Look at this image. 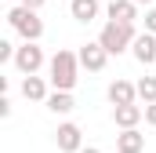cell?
Returning <instances> with one entry per match:
<instances>
[{"label":"cell","mask_w":156,"mask_h":153,"mask_svg":"<svg viewBox=\"0 0 156 153\" xmlns=\"http://www.w3.org/2000/svg\"><path fill=\"white\" fill-rule=\"evenodd\" d=\"M134 4H153V0H134Z\"/></svg>","instance_id":"7402d4cb"},{"label":"cell","mask_w":156,"mask_h":153,"mask_svg":"<svg viewBox=\"0 0 156 153\" xmlns=\"http://www.w3.org/2000/svg\"><path fill=\"white\" fill-rule=\"evenodd\" d=\"M134 22H105L102 26V33H98V40H102V47L109 51V55H120V51H127L131 44H134Z\"/></svg>","instance_id":"7a4b0ae2"},{"label":"cell","mask_w":156,"mask_h":153,"mask_svg":"<svg viewBox=\"0 0 156 153\" xmlns=\"http://www.w3.org/2000/svg\"><path fill=\"white\" fill-rule=\"evenodd\" d=\"M145 33H156V7L145 11Z\"/></svg>","instance_id":"e0dca14e"},{"label":"cell","mask_w":156,"mask_h":153,"mask_svg":"<svg viewBox=\"0 0 156 153\" xmlns=\"http://www.w3.org/2000/svg\"><path fill=\"white\" fill-rule=\"evenodd\" d=\"M22 4H26V7H33V11H40V7H44L47 0H22Z\"/></svg>","instance_id":"ffe728a7"},{"label":"cell","mask_w":156,"mask_h":153,"mask_svg":"<svg viewBox=\"0 0 156 153\" xmlns=\"http://www.w3.org/2000/svg\"><path fill=\"white\" fill-rule=\"evenodd\" d=\"M145 150V135L138 128H120L116 135V153H142Z\"/></svg>","instance_id":"9c48e42d"},{"label":"cell","mask_w":156,"mask_h":153,"mask_svg":"<svg viewBox=\"0 0 156 153\" xmlns=\"http://www.w3.org/2000/svg\"><path fill=\"white\" fill-rule=\"evenodd\" d=\"M76 55H80V66H83L87 73H102V69H105V62H109V51L102 47V40H94V44H83Z\"/></svg>","instance_id":"8992f818"},{"label":"cell","mask_w":156,"mask_h":153,"mask_svg":"<svg viewBox=\"0 0 156 153\" xmlns=\"http://www.w3.org/2000/svg\"><path fill=\"white\" fill-rule=\"evenodd\" d=\"M69 15L76 18V22H94L98 18V0H69Z\"/></svg>","instance_id":"5bb4252c"},{"label":"cell","mask_w":156,"mask_h":153,"mask_svg":"<svg viewBox=\"0 0 156 153\" xmlns=\"http://www.w3.org/2000/svg\"><path fill=\"white\" fill-rule=\"evenodd\" d=\"M145 117V106L138 102H123V106H113V120L116 128H138V120Z\"/></svg>","instance_id":"ba28073f"},{"label":"cell","mask_w":156,"mask_h":153,"mask_svg":"<svg viewBox=\"0 0 156 153\" xmlns=\"http://www.w3.org/2000/svg\"><path fill=\"white\" fill-rule=\"evenodd\" d=\"M105 15H109L113 22H134V18H138V4H134V0H109Z\"/></svg>","instance_id":"30bf717a"},{"label":"cell","mask_w":156,"mask_h":153,"mask_svg":"<svg viewBox=\"0 0 156 153\" xmlns=\"http://www.w3.org/2000/svg\"><path fill=\"white\" fill-rule=\"evenodd\" d=\"M47 58H44V47H40L37 40H26L18 51H15V66H18V73H40V66H44Z\"/></svg>","instance_id":"277c9868"},{"label":"cell","mask_w":156,"mask_h":153,"mask_svg":"<svg viewBox=\"0 0 156 153\" xmlns=\"http://www.w3.org/2000/svg\"><path fill=\"white\" fill-rule=\"evenodd\" d=\"M145 124L156 128V102H145Z\"/></svg>","instance_id":"ac0fdd59"},{"label":"cell","mask_w":156,"mask_h":153,"mask_svg":"<svg viewBox=\"0 0 156 153\" xmlns=\"http://www.w3.org/2000/svg\"><path fill=\"white\" fill-rule=\"evenodd\" d=\"M80 55L76 51H55L51 55V62H47V80H51V88L55 91H73L76 88V80H80Z\"/></svg>","instance_id":"6da1fadb"},{"label":"cell","mask_w":156,"mask_h":153,"mask_svg":"<svg viewBox=\"0 0 156 153\" xmlns=\"http://www.w3.org/2000/svg\"><path fill=\"white\" fill-rule=\"evenodd\" d=\"M15 51L18 47H11V40H0V62H15Z\"/></svg>","instance_id":"2e32d148"},{"label":"cell","mask_w":156,"mask_h":153,"mask_svg":"<svg viewBox=\"0 0 156 153\" xmlns=\"http://www.w3.org/2000/svg\"><path fill=\"white\" fill-rule=\"evenodd\" d=\"M55 142H58V150H62V153H80V150H83V131H80V124H73V120L58 124Z\"/></svg>","instance_id":"5b68a950"},{"label":"cell","mask_w":156,"mask_h":153,"mask_svg":"<svg viewBox=\"0 0 156 153\" xmlns=\"http://www.w3.org/2000/svg\"><path fill=\"white\" fill-rule=\"evenodd\" d=\"M7 22H11V29L22 40H40L44 37V18H40L33 7H26V4L11 7V11H7Z\"/></svg>","instance_id":"3957f363"},{"label":"cell","mask_w":156,"mask_h":153,"mask_svg":"<svg viewBox=\"0 0 156 153\" xmlns=\"http://www.w3.org/2000/svg\"><path fill=\"white\" fill-rule=\"evenodd\" d=\"M47 84H44V76L37 73H29L26 80H22V99H29V102H47Z\"/></svg>","instance_id":"7c38bea8"},{"label":"cell","mask_w":156,"mask_h":153,"mask_svg":"<svg viewBox=\"0 0 156 153\" xmlns=\"http://www.w3.org/2000/svg\"><path fill=\"white\" fill-rule=\"evenodd\" d=\"M47 110H51L55 117L73 113V110H76V99H73V91H51V95H47Z\"/></svg>","instance_id":"4fadbf2b"},{"label":"cell","mask_w":156,"mask_h":153,"mask_svg":"<svg viewBox=\"0 0 156 153\" xmlns=\"http://www.w3.org/2000/svg\"><path fill=\"white\" fill-rule=\"evenodd\" d=\"M134 99H138V84H131V80H113V84H109V102H113V106L134 102Z\"/></svg>","instance_id":"8fae6325"},{"label":"cell","mask_w":156,"mask_h":153,"mask_svg":"<svg viewBox=\"0 0 156 153\" xmlns=\"http://www.w3.org/2000/svg\"><path fill=\"white\" fill-rule=\"evenodd\" d=\"M80 153H102V150H98V146H83Z\"/></svg>","instance_id":"44dd1931"},{"label":"cell","mask_w":156,"mask_h":153,"mask_svg":"<svg viewBox=\"0 0 156 153\" xmlns=\"http://www.w3.org/2000/svg\"><path fill=\"white\" fill-rule=\"evenodd\" d=\"M0 117H11V99H7V95L0 99Z\"/></svg>","instance_id":"d6986e66"},{"label":"cell","mask_w":156,"mask_h":153,"mask_svg":"<svg viewBox=\"0 0 156 153\" xmlns=\"http://www.w3.org/2000/svg\"><path fill=\"white\" fill-rule=\"evenodd\" d=\"M131 51H134V58L142 66H153L156 62V33H138L134 44H131Z\"/></svg>","instance_id":"52a82bcc"},{"label":"cell","mask_w":156,"mask_h":153,"mask_svg":"<svg viewBox=\"0 0 156 153\" xmlns=\"http://www.w3.org/2000/svg\"><path fill=\"white\" fill-rule=\"evenodd\" d=\"M138 99L142 102H156V76H142L138 80Z\"/></svg>","instance_id":"9a60e30c"}]
</instances>
